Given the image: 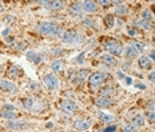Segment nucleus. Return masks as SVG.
<instances>
[{
  "label": "nucleus",
  "mask_w": 155,
  "mask_h": 132,
  "mask_svg": "<svg viewBox=\"0 0 155 132\" xmlns=\"http://www.w3.org/2000/svg\"><path fill=\"white\" fill-rule=\"evenodd\" d=\"M38 32L44 36H50V37H60L62 36V27L51 21H41L38 24Z\"/></svg>",
  "instance_id": "obj_1"
},
{
  "label": "nucleus",
  "mask_w": 155,
  "mask_h": 132,
  "mask_svg": "<svg viewBox=\"0 0 155 132\" xmlns=\"http://www.w3.org/2000/svg\"><path fill=\"white\" fill-rule=\"evenodd\" d=\"M107 79H108V73L94 72L88 76V84H90V87H92V88H96V87H101Z\"/></svg>",
  "instance_id": "obj_2"
},
{
  "label": "nucleus",
  "mask_w": 155,
  "mask_h": 132,
  "mask_svg": "<svg viewBox=\"0 0 155 132\" xmlns=\"http://www.w3.org/2000/svg\"><path fill=\"white\" fill-rule=\"evenodd\" d=\"M62 39H63L64 43L72 44V43H82V41L84 40V37H83L80 34H78V31H75V30H68V31L63 32Z\"/></svg>",
  "instance_id": "obj_3"
},
{
  "label": "nucleus",
  "mask_w": 155,
  "mask_h": 132,
  "mask_svg": "<svg viewBox=\"0 0 155 132\" xmlns=\"http://www.w3.org/2000/svg\"><path fill=\"white\" fill-rule=\"evenodd\" d=\"M103 47H104V50L107 51L108 53H112V55H115V56H120V55L123 53V47H122V44L114 39L107 40Z\"/></svg>",
  "instance_id": "obj_4"
},
{
  "label": "nucleus",
  "mask_w": 155,
  "mask_h": 132,
  "mask_svg": "<svg viewBox=\"0 0 155 132\" xmlns=\"http://www.w3.org/2000/svg\"><path fill=\"white\" fill-rule=\"evenodd\" d=\"M43 82L47 88L51 89V91H55V89L59 88V80H58V78L54 73H47V75H44Z\"/></svg>",
  "instance_id": "obj_5"
},
{
  "label": "nucleus",
  "mask_w": 155,
  "mask_h": 132,
  "mask_svg": "<svg viewBox=\"0 0 155 132\" xmlns=\"http://www.w3.org/2000/svg\"><path fill=\"white\" fill-rule=\"evenodd\" d=\"M60 109L66 114H74V112L78 109V105L75 101L68 100V99H64V100L60 103Z\"/></svg>",
  "instance_id": "obj_6"
},
{
  "label": "nucleus",
  "mask_w": 155,
  "mask_h": 132,
  "mask_svg": "<svg viewBox=\"0 0 155 132\" xmlns=\"http://www.w3.org/2000/svg\"><path fill=\"white\" fill-rule=\"evenodd\" d=\"M0 91L16 92L18 91V85H16L14 82H9V80H2V82H0Z\"/></svg>",
  "instance_id": "obj_7"
},
{
  "label": "nucleus",
  "mask_w": 155,
  "mask_h": 132,
  "mask_svg": "<svg viewBox=\"0 0 155 132\" xmlns=\"http://www.w3.org/2000/svg\"><path fill=\"white\" fill-rule=\"evenodd\" d=\"M28 123H25V121H9L7 124V128L8 130H12V131H25L28 130Z\"/></svg>",
  "instance_id": "obj_8"
},
{
  "label": "nucleus",
  "mask_w": 155,
  "mask_h": 132,
  "mask_svg": "<svg viewBox=\"0 0 155 132\" xmlns=\"http://www.w3.org/2000/svg\"><path fill=\"white\" fill-rule=\"evenodd\" d=\"M112 103H114L112 96H101L99 95V98L96 99L95 104L98 105V107H101V108H108V107H111Z\"/></svg>",
  "instance_id": "obj_9"
},
{
  "label": "nucleus",
  "mask_w": 155,
  "mask_h": 132,
  "mask_svg": "<svg viewBox=\"0 0 155 132\" xmlns=\"http://www.w3.org/2000/svg\"><path fill=\"white\" fill-rule=\"evenodd\" d=\"M82 8L87 14H94V12L98 11V4L94 0H84L82 3Z\"/></svg>",
  "instance_id": "obj_10"
},
{
  "label": "nucleus",
  "mask_w": 155,
  "mask_h": 132,
  "mask_svg": "<svg viewBox=\"0 0 155 132\" xmlns=\"http://www.w3.org/2000/svg\"><path fill=\"white\" fill-rule=\"evenodd\" d=\"M101 60H102L103 64L110 66V67H114V66L118 64V59H116V56H115V55H112V53H104L101 57Z\"/></svg>",
  "instance_id": "obj_11"
},
{
  "label": "nucleus",
  "mask_w": 155,
  "mask_h": 132,
  "mask_svg": "<svg viewBox=\"0 0 155 132\" xmlns=\"http://www.w3.org/2000/svg\"><path fill=\"white\" fill-rule=\"evenodd\" d=\"M25 56H27V59L30 60L31 63H34V64H40L41 62H43V55H40L39 52L28 51V52L25 53Z\"/></svg>",
  "instance_id": "obj_12"
},
{
  "label": "nucleus",
  "mask_w": 155,
  "mask_h": 132,
  "mask_svg": "<svg viewBox=\"0 0 155 132\" xmlns=\"http://www.w3.org/2000/svg\"><path fill=\"white\" fill-rule=\"evenodd\" d=\"M88 78V71L87 69H80V71H78V72L75 73V76H74V83L75 84H79V83H82V82H84V80Z\"/></svg>",
  "instance_id": "obj_13"
},
{
  "label": "nucleus",
  "mask_w": 155,
  "mask_h": 132,
  "mask_svg": "<svg viewBox=\"0 0 155 132\" xmlns=\"http://www.w3.org/2000/svg\"><path fill=\"white\" fill-rule=\"evenodd\" d=\"M68 12L71 15H74V16H80L82 15V12H83V8H82V4L80 3H74V4H71L70 5V8H68Z\"/></svg>",
  "instance_id": "obj_14"
},
{
  "label": "nucleus",
  "mask_w": 155,
  "mask_h": 132,
  "mask_svg": "<svg viewBox=\"0 0 155 132\" xmlns=\"http://www.w3.org/2000/svg\"><path fill=\"white\" fill-rule=\"evenodd\" d=\"M74 127H75V130H78V131H87L91 127V123L87 120H76Z\"/></svg>",
  "instance_id": "obj_15"
},
{
  "label": "nucleus",
  "mask_w": 155,
  "mask_h": 132,
  "mask_svg": "<svg viewBox=\"0 0 155 132\" xmlns=\"http://www.w3.org/2000/svg\"><path fill=\"white\" fill-rule=\"evenodd\" d=\"M138 64H139V67L142 69H150L151 66H153L151 59H150V57H146V56H142L139 59V62H138Z\"/></svg>",
  "instance_id": "obj_16"
},
{
  "label": "nucleus",
  "mask_w": 155,
  "mask_h": 132,
  "mask_svg": "<svg viewBox=\"0 0 155 132\" xmlns=\"http://www.w3.org/2000/svg\"><path fill=\"white\" fill-rule=\"evenodd\" d=\"M63 66H64V62H63V60H59V59L54 60V62L51 63V68H52L54 73H59V72H62Z\"/></svg>",
  "instance_id": "obj_17"
},
{
  "label": "nucleus",
  "mask_w": 155,
  "mask_h": 132,
  "mask_svg": "<svg viewBox=\"0 0 155 132\" xmlns=\"http://www.w3.org/2000/svg\"><path fill=\"white\" fill-rule=\"evenodd\" d=\"M138 53H139V52L135 50L134 46H127V47H126V50H124V55H126V57H127V59H134V57L138 56Z\"/></svg>",
  "instance_id": "obj_18"
},
{
  "label": "nucleus",
  "mask_w": 155,
  "mask_h": 132,
  "mask_svg": "<svg viewBox=\"0 0 155 132\" xmlns=\"http://www.w3.org/2000/svg\"><path fill=\"white\" fill-rule=\"evenodd\" d=\"M101 96H114L115 95V88L112 85H106L99 91Z\"/></svg>",
  "instance_id": "obj_19"
},
{
  "label": "nucleus",
  "mask_w": 155,
  "mask_h": 132,
  "mask_svg": "<svg viewBox=\"0 0 155 132\" xmlns=\"http://www.w3.org/2000/svg\"><path fill=\"white\" fill-rule=\"evenodd\" d=\"M0 116L4 118V119H16L18 114H16L14 109H4L3 108V111L0 112Z\"/></svg>",
  "instance_id": "obj_20"
},
{
  "label": "nucleus",
  "mask_w": 155,
  "mask_h": 132,
  "mask_svg": "<svg viewBox=\"0 0 155 132\" xmlns=\"http://www.w3.org/2000/svg\"><path fill=\"white\" fill-rule=\"evenodd\" d=\"M132 123L137 125V127H143L144 125V115L137 114L135 116H132Z\"/></svg>",
  "instance_id": "obj_21"
},
{
  "label": "nucleus",
  "mask_w": 155,
  "mask_h": 132,
  "mask_svg": "<svg viewBox=\"0 0 155 132\" xmlns=\"http://www.w3.org/2000/svg\"><path fill=\"white\" fill-rule=\"evenodd\" d=\"M114 12H115V15H118V16H124V15H127L128 9H127V7H126V5H123V4H116Z\"/></svg>",
  "instance_id": "obj_22"
},
{
  "label": "nucleus",
  "mask_w": 155,
  "mask_h": 132,
  "mask_svg": "<svg viewBox=\"0 0 155 132\" xmlns=\"http://www.w3.org/2000/svg\"><path fill=\"white\" fill-rule=\"evenodd\" d=\"M19 73H21V69L19 68L18 66H12L11 68L7 71V75L9 76V78H18Z\"/></svg>",
  "instance_id": "obj_23"
},
{
  "label": "nucleus",
  "mask_w": 155,
  "mask_h": 132,
  "mask_svg": "<svg viewBox=\"0 0 155 132\" xmlns=\"http://www.w3.org/2000/svg\"><path fill=\"white\" fill-rule=\"evenodd\" d=\"M63 8H64V2L63 0H54L52 4H51L47 9H54V11H56V9H63Z\"/></svg>",
  "instance_id": "obj_24"
},
{
  "label": "nucleus",
  "mask_w": 155,
  "mask_h": 132,
  "mask_svg": "<svg viewBox=\"0 0 155 132\" xmlns=\"http://www.w3.org/2000/svg\"><path fill=\"white\" fill-rule=\"evenodd\" d=\"M138 25L142 27L143 30H146V31H150L151 28H153V25H151V21L150 20H146V19H140V20H138Z\"/></svg>",
  "instance_id": "obj_25"
},
{
  "label": "nucleus",
  "mask_w": 155,
  "mask_h": 132,
  "mask_svg": "<svg viewBox=\"0 0 155 132\" xmlns=\"http://www.w3.org/2000/svg\"><path fill=\"white\" fill-rule=\"evenodd\" d=\"M114 24H115V19H114V16L112 15H106L104 16V25L107 28H112L114 27Z\"/></svg>",
  "instance_id": "obj_26"
},
{
  "label": "nucleus",
  "mask_w": 155,
  "mask_h": 132,
  "mask_svg": "<svg viewBox=\"0 0 155 132\" xmlns=\"http://www.w3.org/2000/svg\"><path fill=\"white\" fill-rule=\"evenodd\" d=\"M21 103H23V107L25 109H31L35 105V100L32 98H24L23 100H21Z\"/></svg>",
  "instance_id": "obj_27"
},
{
  "label": "nucleus",
  "mask_w": 155,
  "mask_h": 132,
  "mask_svg": "<svg viewBox=\"0 0 155 132\" xmlns=\"http://www.w3.org/2000/svg\"><path fill=\"white\" fill-rule=\"evenodd\" d=\"M144 118L148 120V123H151V124L155 123V111H153V109H147Z\"/></svg>",
  "instance_id": "obj_28"
},
{
  "label": "nucleus",
  "mask_w": 155,
  "mask_h": 132,
  "mask_svg": "<svg viewBox=\"0 0 155 132\" xmlns=\"http://www.w3.org/2000/svg\"><path fill=\"white\" fill-rule=\"evenodd\" d=\"M99 118H101L104 123H111V121H114V116L104 114V112H99Z\"/></svg>",
  "instance_id": "obj_29"
},
{
  "label": "nucleus",
  "mask_w": 155,
  "mask_h": 132,
  "mask_svg": "<svg viewBox=\"0 0 155 132\" xmlns=\"http://www.w3.org/2000/svg\"><path fill=\"white\" fill-rule=\"evenodd\" d=\"M142 19H146V20H153V12L150 11V9H144L143 12H142Z\"/></svg>",
  "instance_id": "obj_30"
},
{
  "label": "nucleus",
  "mask_w": 155,
  "mask_h": 132,
  "mask_svg": "<svg viewBox=\"0 0 155 132\" xmlns=\"http://www.w3.org/2000/svg\"><path fill=\"white\" fill-rule=\"evenodd\" d=\"M132 46L135 47V50H137L139 53H140V52H143V51H144V46L140 43V41H134V44H132Z\"/></svg>",
  "instance_id": "obj_31"
},
{
  "label": "nucleus",
  "mask_w": 155,
  "mask_h": 132,
  "mask_svg": "<svg viewBox=\"0 0 155 132\" xmlns=\"http://www.w3.org/2000/svg\"><path fill=\"white\" fill-rule=\"evenodd\" d=\"M39 2H40V4L43 5V7L48 8L51 4H52V2H54V0H39Z\"/></svg>",
  "instance_id": "obj_32"
},
{
  "label": "nucleus",
  "mask_w": 155,
  "mask_h": 132,
  "mask_svg": "<svg viewBox=\"0 0 155 132\" xmlns=\"http://www.w3.org/2000/svg\"><path fill=\"white\" fill-rule=\"evenodd\" d=\"M96 2H98V4L99 5H102V7H108L110 5V0H96Z\"/></svg>",
  "instance_id": "obj_33"
},
{
  "label": "nucleus",
  "mask_w": 155,
  "mask_h": 132,
  "mask_svg": "<svg viewBox=\"0 0 155 132\" xmlns=\"http://www.w3.org/2000/svg\"><path fill=\"white\" fill-rule=\"evenodd\" d=\"M135 127H137V125H135L134 123H132V124H128V125H126V127L123 128V131H126V132H128V131H135V130H137Z\"/></svg>",
  "instance_id": "obj_34"
},
{
  "label": "nucleus",
  "mask_w": 155,
  "mask_h": 132,
  "mask_svg": "<svg viewBox=\"0 0 155 132\" xmlns=\"http://www.w3.org/2000/svg\"><path fill=\"white\" fill-rule=\"evenodd\" d=\"M94 19L91 18H86V19H83V23H84V25H88V27H91V25L94 24Z\"/></svg>",
  "instance_id": "obj_35"
},
{
  "label": "nucleus",
  "mask_w": 155,
  "mask_h": 132,
  "mask_svg": "<svg viewBox=\"0 0 155 132\" xmlns=\"http://www.w3.org/2000/svg\"><path fill=\"white\" fill-rule=\"evenodd\" d=\"M147 109L155 111V101H147Z\"/></svg>",
  "instance_id": "obj_36"
},
{
  "label": "nucleus",
  "mask_w": 155,
  "mask_h": 132,
  "mask_svg": "<svg viewBox=\"0 0 155 132\" xmlns=\"http://www.w3.org/2000/svg\"><path fill=\"white\" fill-rule=\"evenodd\" d=\"M148 79H150V82H151V83H154V84H155V71H153V72L150 73Z\"/></svg>",
  "instance_id": "obj_37"
},
{
  "label": "nucleus",
  "mask_w": 155,
  "mask_h": 132,
  "mask_svg": "<svg viewBox=\"0 0 155 132\" xmlns=\"http://www.w3.org/2000/svg\"><path fill=\"white\" fill-rule=\"evenodd\" d=\"M104 131L106 132H108V131H116V125H110V127L104 128Z\"/></svg>",
  "instance_id": "obj_38"
},
{
  "label": "nucleus",
  "mask_w": 155,
  "mask_h": 132,
  "mask_svg": "<svg viewBox=\"0 0 155 132\" xmlns=\"http://www.w3.org/2000/svg\"><path fill=\"white\" fill-rule=\"evenodd\" d=\"M83 56H84V52H82V53H80L79 55V57H78V63H83Z\"/></svg>",
  "instance_id": "obj_39"
},
{
  "label": "nucleus",
  "mask_w": 155,
  "mask_h": 132,
  "mask_svg": "<svg viewBox=\"0 0 155 132\" xmlns=\"http://www.w3.org/2000/svg\"><path fill=\"white\" fill-rule=\"evenodd\" d=\"M118 78H119V79H122V80H124V79H126V76L123 75V72H120V71H119V72H118Z\"/></svg>",
  "instance_id": "obj_40"
},
{
  "label": "nucleus",
  "mask_w": 155,
  "mask_h": 132,
  "mask_svg": "<svg viewBox=\"0 0 155 132\" xmlns=\"http://www.w3.org/2000/svg\"><path fill=\"white\" fill-rule=\"evenodd\" d=\"M4 109H14V111H15V107H14V105H11V104H5Z\"/></svg>",
  "instance_id": "obj_41"
},
{
  "label": "nucleus",
  "mask_w": 155,
  "mask_h": 132,
  "mask_svg": "<svg viewBox=\"0 0 155 132\" xmlns=\"http://www.w3.org/2000/svg\"><path fill=\"white\" fill-rule=\"evenodd\" d=\"M128 34L132 35V36H135V34H137V32H135L134 28H128Z\"/></svg>",
  "instance_id": "obj_42"
},
{
  "label": "nucleus",
  "mask_w": 155,
  "mask_h": 132,
  "mask_svg": "<svg viewBox=\"0 0 155 132\" xmlns=\"http://www.w3.org/2000/svg\"><path fill=\"white\" fill-rule=\"evenodd\" d=\"M8 34H9V30H4V32H2V35H3V36H8Z\"/></svg>",
  "instance_id": "obj_43"
},
{
  "label": "nucleus",
  "mask_w": 155,
  "mask_h": 132,
  "mask_svg": "<svg viewBox=\"0 0 155 132\" xmlns=\"http://www.w3.org/2000/svg\"><path fill=\"white\" fill-rule=\"evenodd\" d=\"M150 59H153L154 62H155V52H153V51L150 52Z\"/></svg>",
  "instance_id": "obj_44"
},
{
  "label": "nucleus",
  "mask_w": 155,
  "mask_h": 132,
  "mask_svg": "<svg viewBox=\"0 0 155 132\" xmlns=\"http://www.w3.org/2000/svg\"><path fill=\"white\" fill-rule=\"evenodd\" d=\"M111 3H114V4H120L122 3V0H110Z\"/></svg>",
  "instance_id": "obj_45"
},
{
  "label": "nucleus",
  "mask_w": 155,
  "mask_h": 132,
  "mask_svg": "<svg viewBox=\"0 0 155 132\" xmlns=\"http://www.w3.org/2000/svg\"><path fill=\"white\" fill-rule=\"evenodd\" d=\"M137 87H138V88H142V89H144V88H146V87H144L143 84H138Z\"/></svg>",
  "instance_id": "obj_46"
},
{
  "label": "nucleus",
  "mask_w": 155,
  "mask_h": 132,
  "mask_svg": "<svg viewBox=\"0 0 155 132\" xmlns=\"http://www.w3.org/2000/svg\"><path fill=\"white\" fill-rule=\"evenodd\" d=\"M52 125H54L52 123H48V124H47V128H52Z\"/></svg>",
  "instance_id": "obj_47"
},
{
  "label": "nucleus",
  "mask_w": 155,
  "mask_h": 132,
  "mask_svg": "<svg viewBox=\"0 0 155 132\" xmlns=\"http://www.w3.org/2000/svg\"><path fill=\"white\" fill-rule=\"evenodd\" d=\"M3 72V66H2V63H0V73Z\"/></svg>",
  "instance_id": "obj_48"
},
{
  "label": "nucleus",
  "mask_w": 155,
  "mask_h": 132,
  "mask_svg": "<svg viewBox=\"0 0 155 132\" xmlns=\"http://www.w3.org/2000/svg\"><path fill=\"white\" fill-rule=\"evenodd\" d=\"M2 12H3V5L0 4V14H2Z\"/></svg>",
  "instance_id": "obj_49"
},
{
  "label": "nucleus",
  "mask_w": 155,
  "mask_h": 132,
  "mask_svg": "<svg viewBox=\"0 0 155 132\" xmlns=\"http://www.w3.org/2000/svg\"><path fill=\"white\" fill-rule=\"evenodd\" d=\"M30 2H39V0H30Z\"/></svg>",
  "instance_id": "obj_50"
},
{
  "label": "nucleus",
  "mask_w": 155,
  "mask_h": 132,
  "mask_svg": "<svg viewBox=\"0 0 155 132\" xmlns=\"http://www.w3.org/2000/svg\"><path fill=\"white\" fill-rule=\"evenodd\" d=\"M150 2H155V0H150Z\"/></svg>",
  "instance_id": "obj_51"
}]
</instances>
